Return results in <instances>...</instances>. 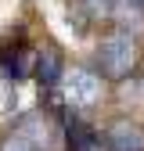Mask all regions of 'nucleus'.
Segmentation results:
<instances>
[{
	"instance_id": "f257e3e1",
	"label": "nucleus",
	"mask_w": 144,
	"mask_h": 151,
	"mask_svg": "<svg viewBox=\"0 0 144 151\" xmlns=\"http://www.w3.org/2000/svg\"><path fill=\"white\" fill-rule=\"evenodd\" d=\"M97 68L104 79H126L137 61V40L126 29H115L112 36H104V40L97 43Z\"/></svg>"
},
{
	"instance_id": "f03ea898",
	"label": "nucleus",
	"mask_w": 144,
	"mask_h": 151,
	"mask_svg": "<svg viewBox=\"0 0 144 151\" xmlns=\"http://www.w3.org/2000/svg\"><path fill=\"white\" fill-rule=\"evenodd\" d=\"M61 93H65V104L72 111H86L101 101V76H94L90 68H68Z\"/></svg>"
},
{
	"instance_id": "7ed1b4c3",
	"label": "nucleus",
	"mask_w": 144,
	"mask_h": 151,
	"mask_svg": "<svg viewBox=\"0 0 144 151\" xmlns=\"http://www.w3.org/2000/svg\"><path fill=\"white\" fill-rule=\"evenodd\" d=\"M65 61H61V54L54 50V47H43L40 54H36V68H32V76H36V83H40V97H47V101H54L61 93V86H65Z\"/></svg>"
},
{
	"instance_id": "20e7f679",
	"label": "nucleus",
	"mask_w": 144,
	"mask_h": 151,
	"mask_svg": "<svg viewBox=\"0 0 144 151\" xmlns=\"http://www.w3.org/2000/svg\"><path fill=\"white\" fill-rule=\"evenodd\" d=\"M29 76V47H14V43H0V79L18 83Z\"/></svg>"
},
{
	"instance_id": "39448f33",
	"label": "nucleus",
	"mask_w": 144,
	"mask_h": 151,
	"mask_svg": "<svg viewBox=\"0 0 144 151\" xmlns=\"http://www.w3.org/2000/svg\"><path fill=\"white\" fill-rule=\"evenodd\" d=\"M104 151H144V133L133 122H115L104 129Z\"/></svg>"
},
{
	"instance_id": "423d86ee",
	"label": "nucleus",
	"mask_w": 144,
	"mask_h": 151,
	"mask_svg": "<svg viewBox=\"0 0 144 151\" xmlns=\"http://www.w3.org/2000/svg\"><path fill=\"white\" fill-rule=\"evenodd\" d=\"M65 133H68V151H104V137L79 119H72Z\"/></svg>"
},
{
	"instance_id": "0eeeda50",
	"label": "nucleus",
	"mask_w": 144,
	"mask_h": 151,
	"mask_svg": "<svg viewBox=\"0 0 144 151\" xmlns=\"http://www.w3.org/2000/svg\"><path fill=\"white\" fill-rule=\"evenodd\" d=\"M0 151H40V147H36V144H32L18 126H11V133L0 140Z\"/></svg>"
},
{
	"instance_id": "6e6552de",
	"label": "nucleus",
	"mask_w": 144,
	"mask_h": 151,
	"mask_svg": "<svg viewBox=\"0 0 144 151\" xmlns=\"http://www.w3.org/2000/svg\"><path fill=\"white\" fill-rule=\"evenodd\" d=\"M79 7L90 18H108V14H115V0H79Z\"/></svg>"
},
{
	"instance_id": "1a4fd4ad",
	"label": "nucleus",
	"mask_w": 144,
	"mask_h": 151,
	"mask_svg": "<svg viewBox=\"0 0 144 151\" xmlns=\"http://www.w3.org/2000/svg\"><path fill=\"white\" fill-rule=\"evenodd\" d=\"M126 101H133V104H144V76H137V79L126 86Z\"/></svg>"
}]
</instances>
